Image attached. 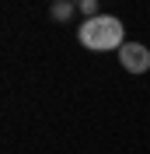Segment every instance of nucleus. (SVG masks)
<instances>
[{
	"label": "nucleus",
	"mask_w": 150,
	"mask_h": 154,
	"mask_svg": "<svg viewBox=\"0 0 150 154\" xmlns=\"http://www.w3.org/2000/svg\"><path fill=\"white\" fill-rule=\"evenodd\" d=\"M119 63L122 70H129V74H147L150 70V49L140 46V42H126L119 49Z\"/></svg>",
	"instance_id": "obj_2"
},
{
	"label": "nucleus",
	"mask_w": 150,
	"mask_h": 154,
	"mask_svg": "<svg viewBox=\"0 0 150 154\" xmlns=\"http://www.w3.org/2000/svg\"><path fill=\"white\" fill-rule=\"evenodd\" d=\"M74 11H77V4H74V0H52V7H49V18L56 21V25H66V21L74 18Z\"/></svg>",
	"instance_id": "obj_3"
},
{
	"label": "nucleus",
	"mask_w": 150,
	"mask_h": 154,
	"mask_svg": "<svg viewBox=\"0 0 150 154\" xmlns=\"http://www.w3.org/2000/svg\"><path fill=\"white\" fill-rule=\"evenodd\" d=\"M77 7H80V14L94 18V14H98V0H77Z\"/></svg>",
	"instance_id": "obj_4"
},
{
	"label": "nucleus",
	"mask_w": 150,
	"mask_h": 154,
	"mask_svg": "<svg viewBox=\"0 0 150 154\" xmlns=\"http://www.w3.org/2000/svg\"><path fill=\"white\" fill-rule=\"evenodd\" d=\"M80 42L94 53H105V49H122L126 46V32H122V21L112 18V14H94V18H84L80 25Z\"/></svg>",
	"instance_id": "obj_1"
}]
</instances>
